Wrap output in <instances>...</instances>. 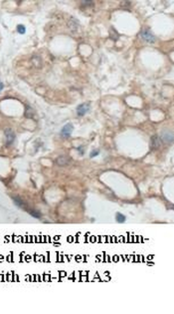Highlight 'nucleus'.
Instances as JSON below:
<instances>
[{
	"instance_id": "nucleus-1",
	"label": "nucleus",
	"mask_w": 174,
	"mask_h": 314,
	"mask_svg": "<svg viewBox=\"0 0 174 314\" xmlns=\"http://www.w3.org/2000/svg\"><path fill=\"white\" fill-rule=\"evenodd\" d=\"M139 35H140V37L142 38L144 41H146V42H148V43H151V44L156 41V37L154 36V34L148 29L141 30V32H140Z\"/></svg>"
},
{
	"instance_id": "nucleus-2",
	"label": "nucleus",
	"mask_w": 174,
	"mask_h": 314,
	"mask_svg": "<svg viewBox=\"0 0 174 314\" xmlns=\"http://www.w3.org/2000/svg\"><path fill=\"white\" fill-rule=\"evenodd\" d=\"M5 137H6V145L10 146L15 140V134L11 129H7L5 131Z\"/></svg>"
},
{
	"instance_id": "nucleus-3",
	"label": "nucleus",
	"mask_w": 174,
	"mask_h": 314,
	"mask_svg": "<svg viewBox=\"0 0 174 314\" xmlns=\"http://www.w3.org/2000/svg\"><path fill=\"white\" fill-rule=\"evenodd\" d=\"M89 110H90L89 104H82V105H80L78 107V109H77V114H78L80 117H83L89 112Z\"/></svg>"
},
{
	"instance_id": "nucleus-4",
	"label": "nucleus",
	"mask_w": 174,
	"mask_h": 314,
	"mask_svg": "<svg viewBox=\"0 0 174 314\" xmlns=\"http://www.w3.org/2000/svg\"><path fill=\"white\" fill-rule=\"evenodd\" d=\"M72 132H73V125L67 124L66 126H64V128L62 129L61 135L64 138H69L71 136V134H72Z\"/></svg>"
},
{
	"instance_id": "nucleus-5",
	"label": "nucleus",
	"mask_w": 174,
	"mask_h": 314,
	"mask_svg": "<svg viewBox=\"0 0 174 314\" xmlns=\"http://www.w3.org/2000/svg\"><path fill=\"white\" fill-rule=\"evenodd\" d=\"M57 163L59 164L60 166H67L69 164V160L67 159V157H61L57 161Z\"/></svg>"
},
{
	"instance_id": "nucleus-6",
	"label": "nucleus",
	"mask_w": 174,
	"mask_h": 314,
	"mask_svg": "<svg viewBox=\"0 0 174 314\" xmlns=\"http://www.w3.org/2000/svg\"><path fill=\"white\" fill-rule=\"evenodd\" d=\"M115 217H117V220L119 222H125V216H124L123 214H121V213H117V216H115Z\"/></svg>"
},
{
	"instance_id": "nucleus-7",
	"label": "nucleus",
	"mask_w": 174,
	"mask_h": 314,
	"mask_svg": "<svg viewBox=\"0 0 174 314\" xmlns=\"http://www.w3.org/2000/svg\"><path fill=\"white\" fill-rule=\"evenodd\" d=\"M17 31H18V33L20 34H24L25 32H26V28H25L24 25H18L17 26Z\"/></svg>"
},
{
	"instance_id": "nucleus-8",
	"label": "nucleus",
	"mask_w": 174,
	"mask_h": 314,
	"mask_svg": "<svg viewBox=\"0 0 174 314\" xmlns=\"http://www.w3.org/2000/svg\"><path fill=\"white\" fill-rule=\"evenodd\" d=\"M98 153H100V152H98V150H96V151H93L91 153V158H94V157H96V156H98Z\"/></svg>"
},
{
	"instance_id": "nucleus-9",
	"label": "nucleus",
	"mask_w": 174,
	"mask_h": 314,
	"mask_svg": "<svg viewBox=\"0 0 174 314\" xmlns=\"http://www.w3.org/2000/svg\"><path fill=\"white\" fill-rule=\"evenodd\" d=\"M3 87H4V86H3V83H2V82H0V92H1V91H2V89H3Z\"/></svg>"
}]
</instances>
